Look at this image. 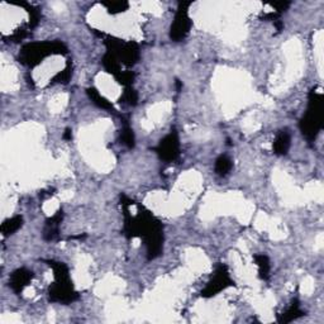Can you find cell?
<instances>
[{
    "mask_svg": "<svg viewBox=\"0 0 324 324\" xmlns=\"http://www.w3.org/2000/svg\"><path fill=\"white\" fill-rule=\"evenodd\" d=\"M253 258L257 266H258V277L261 280H264V281H267L270 279V269H271L270 258L264 253L254 254Z\"/></svg>",
    "mask_w": 324,
    "mask_h": 324,
    "instance_id": "14",
    "label": "cell"
},
{
    "mask_svg": "<svg viewBox=\"0 0 324 324\" xmlns=\"http://www.w3.org/2000/svg\"><path fill=\"white\" fill-rule=\"evenodd\" d=\"M102 63L103 68L105 69V71L109 74H112L114 78H117L122 71H120V66H119V61L117 60L114 55H112L110 52H107L102 58Z\"/></svg>",
    "mask_w": 324,
    "mask_h": 324,
    "instance_id": "16",
    "label": "cell"
},
{
    "mask_svg": "<svg viewBox=\"0 0 324 324\" xmlns=\"http://www.w3.org/2000/svg\"><path fill=\"white\" fill-rule=\"evenodd\" d=\"M153 150L162 161L174 162L177 160L180 156V140L176 129H171V132L165 136Z\"/></svg>",
    "mask_w": 324,
    "mask_h": 324,
    "instance_id": "8",
    "label": "cell"
},
{
    "mask_svg": "<svg viewBox=\"0 0 324 324\" xmlns=\"http://www.w3.org/2000/svg\"><path fill=\"white\" fill-rule=\"evenodd\" d=\"M69 50L61 41H46V42L25 43L20 50L18 60L22 65L36 68L46 57L51 55H68Z\"/></svg>",
    "mask_w": 324,
    "mask_h": 324,
    "instance_id": "4",
    "label": "cell"
},
{
    "mask_svg": "<svg viewBox=\"0 0 324 324\" xmlns=\"http://www.w3.org/2000/svg\"><path fill=\"white\" fill-rule=\"evenodd\" d=\"M175 86H176V90L177 91H181L182 90V82L179 80V79H176V80H175Z\"/></svg>",
    "mask_w": 324,
    "mask_h": 324,
    "instance_id": "28",
    "label": "cell"
},
{
    "mask_svg": "<svg viewBox=\"0 0 324 324\" xmlns=\"http://www.w3.org/2000/svg\"><path fill=\"white\" fill-rule=\"evenodd\" d=\"M135 79H136V74L133 73V71H122V73L115 78V80L119 82L120 85H123L124 87H129L132 86Z\"/></svg>",
    "mask_w": 324,
    "mask_h": 324,
    "instance_id": "23",
    "label": "cell"
},
{
    "mask_svg": "<svg viewBox=\"0 0 324 324\" xmlns=\"http://www.w3.org/2000/svg\"><path fill=\"white\" fill-rule=\"evenodd\" d=\"M232 160H231L228 156L220 155L219 157L215 160L214 170L215 172H217V175H219V176H225V175L232 170Z\"/></svg>",
    "mask_w": 324,
    "mask_h": 324,
    "instance_id": "18",
    "label": "cell"
},
{
    "mask_svg": "<svg viewBox=\"0 0 324 324\" xmlns=\"http://www.w3.org/2000/svg\"><path fill=\"white\" fill-rule=\"evenodd\" d=\"M86 94L87 96H89V99L91 100V102L94 103L98 108H102V109H105V110H114L112 103H110L107 98L100 95V92L98 91L95 87H89V89H86Z\"/></svg>",
    "mask_w": 324,
    "mask_h": 324,
    "instance_id": "15",
    "label": "cell"
},
{
    "mask_svg": "<svg viewBox=\"0 0 324 324\" xmlns=\"http://www.w3.org/2000/svg\"><path fill=\"white\" fill-rule=\"evenodd\" d=\"M291 146V136L287 129L280 131L274 142V153L277 156H284L289 152Z\"/></svg>",
    "mask_w": 324,
    "mask_h": 324,
    "instance_id": "11",
    "label": "cell"
},
{
    "mask_svg": "<svg viewBox=\"0 0 324 324\" xmlns=\"http://www.w3.org/2000/svg\"><path fill=\"white\" fill-rule=\"evenodd\" d=\"M303 315H305V312L300 308L299 300L294 299L291 302V305H290L282 314H280L279 317H277V322L281 324H286L298 319V318L303 317Z\"/></svg>",
    "mask_w": 324,
    "mask_h": 324,
    "instance_id": "12",
    "label": "cell"
},
{
    "mask_svg": "<svg viewBox=\"0 0 324 324\" xmlns=\"http://www.w3.org/2000/svg\"><path fill=\"white\" fill-rule=\"evenodd\" d=\"M191 2H181L179 3V8L175 14L174 22L170 28V38L174 42H181L189 35L191 28V20L189 17V7Z\"/></svg>",
    "mask_w": 324,
    "mask_h": 324,
    "instance_id": "6",
    "label": "cell"
},
{
    "mask_svg": "<svg viewBox=\"0 0 324 324\" xmlns=\"http://www.w3.org/2000/svg\"><path fill=\"white\" fill-rule=\"evenodd\" d=\"M233 285H235V281L231 277L227 265L219 264L215 267L214 274H213L212 279L209 280L207 286L202 290V297L205 298V299H209V298L219 294L220 291L225 290L227 287L233 286Z\"/></svg>",
    "mask_w": 324,
    "mask_h": 324,
    "instance_id": "7",
    "label": "cell"
},
{
    "mask_svg": "<svg viewBox=\"0 0 324 324\" xmlns=\"http://www.w3.org/2000/svg\"><path fill=\"white\" fill-rule=\"evenodd\" d=\"M23 225V218L20 215H15V217L8 218V219L4 220V223L0 227V231H2V235L4 237H8V236H12L17 232L18 230H20Z\"/></svg>",
    "mask_w": 324,
    "mask_h": 324,
    "instance_id": "13",
    "label": "cell"
},
{
    "mask_svg": "<svg viewBox=\"0 0 324 324\" xmlns=\"http://www.w3.org/2000/svg\"><path fill=\"white\" fill-rule=\"evenodd\" d=\"M308 109L303 118L300 119L299 127L303 136L308 140V142H313L323 129L324 120V102L322 92L314 91V89L309 92L308 99Z\"/></svg>",
    "mask_w": 324,
    "mask_h": 324,
    "instance_id": "3",
    "label": "cell"
},
{
    "mask_svg": "<svg viewBox=\"0 0 324 324\" xmlns=\"http://www.w3.org/2000/svg\"><path fill=\"white\" fill-rule=\"evenodd\" d=\"M19 7H23L27 9V12L29 13V23H28V28L33 29L38 25L41 20V10L37 7H33V5L28 4V3H19Z\"/></svg>",
    "mask_w": 324,
    "mask_h": 324,
    "instance_id": "19",
    "label": "cell"
},
{
    "mask_svg": "<svg viewBox=\"0 0 324 324\" xmlns=\"http://www.w3.org/2000/svg\"><path fill=\"white\" fill-rule=\"evenodd\" d=\"M104 45L107 46V52H110L119 58L120 62L125 65L127 68L135 66L140 60V47L136 42H123L119 38L107 36L104 38Z\"/></svg>",
    "mask_w": 324,
    "mask_h": 324,
    "instance_id": "5",
    "label": "cell"
},
{
    "mask_svg": "<svg viewBox=\"0 0 324 324\" xmlns=\"http://www.w3.org/2000/svg\"><path fill=\"white\" fill-rule=\"evenodd\" d=\"M119 102L123 103V104L131 105V107H136L138 104V92L132 86L125 87Z\"/></svg>",
    "mask_w": 324,
    "mask_h": 324,
    "instance_id": "20",
    "label": "cell"
},
{
    "mask_svg": "<svg viewBox=\"0 0 324 324\" xmlns=\"http://www.w3.org/2000/svg\"><path fill=\"white\" fill-rule=\"evenodd\" d=\"M105 8H107L109 14H118V13H123L128 9L129 4L127 2H105L103 3Z\"/></svg>",
    "mask_w": 324,
    "mask_h": 324,
    "instance_id": "21",
    "label": "cell"
},
{
    "mask_svg": "<svg viewBox=\"0 0 324 324\" xmlns=\"http://www.w3.org/2000/svg\"><path fill=\"white\" fill-rule=\"evenodd\" d=\"M62 138L66 141H70L71 138H73V131H71V128H66L65 132H63Z\"/></svg>",
    "mask_w": 324,
    "mask_h": 324,
    "instance_id": "26",
    "label": "cell"
},
{
    "mask_svg": "<svg viewBox=\"0 0 324 324\" xmlns=\"http://www.w3.org/2000/svg\"><path fill=\"white\" fill-rule=\"evenodd\" d=\"M272 7L275 8V13H277V14H281L282 12H285V10L287 9V8L290 7V3L289 2H276V3H272Z\"/></svg>",
    "mask_w": 324,
    "mask_h": 324,
    "instance_id": "25",
    "label": "cell"
},
{
    "mask_svg": "<svg viewBox=\"0 0 324 324\" xmlns=\"http://www.w3.org/2000/svg\"><path fill=\"white\" fill-rule=\"evenodd\" d=\"M73 75V65L70 62L68 63V66L65 68V70H62L61 73L56 74L52 79H51L50 84H56V82H61V84H68L69 80L71 79Z\"/></svg>",
    "mask_w": 324,
    "mask_h": 324,
    "instance_id": "22",
    "label": "cell"
},
{
    "mask_svg": "<svg viewBox=\"0 0 324 324\" xmlns=\"http://www.w3.org/2000/svg\"><path fill=\"white\" fill-rule=\"evenodd\" d=\"M274 24H275V27H276L277 32H281V30H282V29H284V23H282V22H281V20H280V19L275 20V22H274Z\"/></svg>",
    "mask_w": 324,
    "mask_h": 324,
    "instance_id": "27",
    "label": "cell"
},
{
    "mask_svg": "<svg viewBox=\"0 0 324 324\" xmlns=\"http://www.w3.org/2000/svg\"><path fill=\"white\" fill-rule=\"evenodd\" d=\"M27 36H28L27 27H22V28H19V29L15 30V32L13 33L12 36H9V38H8V40H9L10 42H20V41L24 40Z\"/></svg>",
    "mask_w": 324,
    "mask_h": 324,
    "instance_id": "24",
    "label": "cell"
},
{
    "mask_svg": "<svg viewBox=\"0 0 324 324\" xmlns=\"http://www.w3.org/2000/svg\"><path fill=\"white\" fill-rule=\"evenodd\" d=\"M48 266L52 267L55 275V282L48 287V300L51 303L71 304L80 298L79 293L74 289L68 265L63 262L47 260Z\"/></svg>",
    "mask_w": 324,
    "mask_h": 324,
    "instance_id": "2",
    "label": "cell"
},
{
    "mask_svg": "<svg viewBox=\"0 0 324 324\" xmlns=\"http://www.w3.org/2000/svg\"><path fill=\"white\" fill-rule=\"evenodd\" d=\"M63 220V210L60 209L52 215V217L47 218L45 222V227L42 231L43 240L51 242V241L57 240L60 236V227L61 223Z\"/></svg>",
    "mask_w": 324,
    "mask_h": 324,
    "instance_id": "9",
    "label": "cell"
},
{
    "mask_svg": "<svg viewBox=\"0 0 324 324\" xmlns=\"http://www.w3.org/2000/svg\"><path fill=\"white\" fill-rule=\"evenodd\" d=\"M32 279L33 272L30 270L25 269V267H20V269H17L15 271H13V274L10 275L9 286L15 294H20Z\"/></svg>",
    "mask_w": 324,
    "mask_h": 324,
    "instance_id": "10",
    "label": "cell"
},
{
    "mask_svg": "<svg viewBox=\"0 0 324 324\" xmlns=\"http://www.w3.org/2000/svg\"><path fill=\"white\" fill-rule=\"evenodd\" d=\"M120 141L127 148L132 150L136 146V137L132 127L129 125L128 120H123V128L120 131Z\"/></svg>",
    "mask_w": 324,
    "mask_h": 324,
    "instance_id": "17",
    "label": "cell"
},
{
    "mask_svg": "<svg viewBox=\"0 0 324 324\" xmlns=\"http://www.w3.org/2000/svg\"><path fill=\"white\" fill-rule=\"evenodd\" d=\"M123 212H124V235L128 240L141 237L147 248V258H157L164 246V227L162 223L150 210L137 204L124 194L120 195Z\"/></svg>",
    "mask_w": 324,
    "mask_h": 324,
    "instance_id": "1",
    "label": "cell"
}]
</instances>
